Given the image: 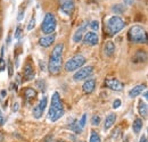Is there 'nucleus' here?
<instances>
[{
	"label": "nucleus",
	"mask_w": 148,
	"mask_h": 142,
	"mask_svg": "<svg viewBox=\"0 0 148 142\" xmlns=\"http://www.w3.org/2000/svg\"><path fill=\"white\" fill-rule=\"evenodd\" d=\"M63 51H64V43H58L55 46L51 53L48 64V70L49 73L53 75H58L60 73L63 65Z\"/></svg>",
	"instance_id": "1"
},
{
	"label": "nucleus",
	"mask_w": 148,
	"mask_h": 142,
	"mask_svg": "<svg viewBox=\"0 0 148 142\" xmlns=\"http://www.w3.org/2000/svg\"><path fill=\"white\" fill-rule=\"evenodd\" d=\"M65 110H64V105L60 99V96L58 92H55L51 97V106L48 113V117L51 122L58 121L60 117H63Z\"/></svg>",
	"instance_id": "2"
},
{
	"label": "nucleus",
	"mask_w": 148,
	"mask_h": 142,
	"mask_svg": "<svg viewBox=\"0 0 148 142\" xmlns=\"http://www.w3.org/2000/svg\"><path fill=\"white\" fill-rule=\"evenodd\" d=\"M125 26V23L120 16H111L107 18L105 24V31L110 36L117 34L120 31H122Z\"/></svg>",
	"instance_id": "3"
},
{
	"label": "nucleus",
	"mask_w": 148,
	"mask_h": 142,
	"mask_svg": "<svg viewBox=\"0 0 148 142\" xmlns=\"http://www.w3.org/2000/svg\"><path fill=\"white\" fill-rule=\"evenodd\" d=\"M129 40L134 43H147V34L144 27L139 25H134L129 31Z\"/></svg>",
	"instance_id": "4"
},
{
	"label": "nucleus",
	"mask_w": 148,
	"mask_h": 142,
	"mask_svg": "<svg viewBox=\"0 0 148 142\" xmlns=\"http://www.w3.org/2000/svg\"><path fill=\"white\" fill-rule=\"evenodd\" d=\"M56 25H57V22H56L55 15L53 13H47L45 18H43L42 24H41V30L47 36L53 34L56 30Z\"/></svg>",
	"instance_id": "5"
},
{
	"label": "nucleus",
	"mask_w": 148,
	"mask_h": 142,
	"mask_svg": "<svg viewBox=\"0 0 148 142\" xmlns=\"http://www.w3.org/2000/svg\"><path fill=\"white\" fill-rule=\"evenodd\" d=\"M86 64V57L82 55H75L72 58H70L66 63H65V71L66 72H74L79 68H81L83 65Z\"/></svg>",
	"instance_id": "6"
},
{
	"label": "nucleus",
	"mask_w": 148,
	"mask_h": 142,
	"mask_svg": "<svg viewBox=\"0 0 148 142\" xmlns=\"http://www.w3.org/2000/svg\"><path fill=\"white\" fill-rule=\"evenodd\" d=\"M93 73L92 66H86L82 68H79L77 72L74 74L73 79L74 81H82V80H87L89 76H91Z\"/></svg>",
	"instance_id": "7"
},
{
	"label": "nucleus",
	"mask_w": 148,
	"mask_h": 142,
	"mask_svg": "<svg viewBox=\"0 0 148 142\" xmlns=\"http://www.w3.org/2000/svg\"><path fill=\"white\" fill-rule=\"evenodd\" d=\"M47 102H48L47 97H42V99L38 102L37 106L33 108L32 115H33V117H34V118L39 119V118H41V117H42L43 111H45V109H46V107H47Z\"/></svg>",
	"instance_id": "8"
},
{
	"label": "nucleus",
	"mask_w": 148,
	"mask_h": 142,
	"mask_svg": "<svg viewBox=\"0 0 148 142\" xmlns=\"http://www.w3.org/2000/svg\"><path fill=\"white\" fill-rule=\"evenodd\" d=\"M59 5H60L62 12L65 13L66 15H71L74 12V8H75L74 0H59Z\"/></svg>",
	"instance_id": "9"
},
{
	"label": "nucleus",
	"mask_w": 148,
	"mask_h": 142,
	"mask_svg": "<svg viewBox=\"0 0 148 142\" xmlns=\"http://www.w3.org/2000/svg\"><path fill=\"white\" fill-rule=\"evenodd\" d=\"M105 84L108 89L114 90V91H122L124 88V84L121 81H119L117 79H107L105 81Z\"/></svg>",
	"instance_id": "10"
},
{
	"label": "nucleus",
	"mask_w": 148,
	"mask_h": 142,
	"mask_svg": "<svg viewBox=\"0 0 148 142\" xmlns=\"http://www.w3.org/2000/svg\"><path fill=\"white\" fill-rule=\"evenodd\" d=\"M82 40H83V43L88 46H96L99 42V38L95 32H86Z\"/></svg>",
	"instance_id": "11"
},
{
	"label": "nucleus",
	"mask_w": 148,
	"mask_h": 142,
	"mask_svg": "<svg viewBox=\"0 0 148 142\" xmlns=\"http://www.w3.org/2000/svg\"><path fill=\"white\" fill-rule=\"evenodd\" d=\"M87 26H88V22H83L82 25L75 31V33L73 34V42L77 43V42H80V41L82 40L83 36H84L86 32H87Z\"/></svg>",
	"instance_id": "12"
},
{
	"label": "nucleus",
	"mask_w": 148,
	"mask_h": 142,
	"mask_svg": "<svg viewBox=\"0 0 148 142\" xmlns=\"http://www.w3.org/2000/svg\"><path fill=\"white\" fill-rule=\"evenodd\" d=\"M55 34H48V36H43V38H41L39 40V44L41 47H43V48H48V47H50L55 42Z\"/></svg>",
	"instance_id": "13"
},
{
	"label": "nucleus",
	"mask_w": 148,
	"mask_h": 142,
	"mask_svg": "<svg viewBox=\"0 0 148 142\" xmlns=\"http://www.w3.org/2000/svg\"><path fill=\"white\" fill-rule=\"evenodd\" d=\"M23 74H24V77H25L26 81H31L32 79H34V68H33L31 63H26L25 64Z\"/></svg>",
	"instance_id": "14"
},
{
	"label": "nucleus",
	"mask_w": 148,
	"mask_h": 142,
	"mask_svg": "<svg viewBox=\"0 0 148 142\" xmlns=\"http://www.w3.org/2000/svg\"><path fill=\"white\" fill-rule=\"evenodd\" d=\"M95 88H96V80L95 79L87 80L82 85V90L84 93H91V92H93Z\"/></svg>",
	"instance_id": "15"
},
{
	"label": "nucleus",
	"mask_w": 148,
	"mask_h": 142,
	"mask_svg": "<svg viewBox=\"0 0 148 142\" xmlns=\"http://www.w3.org/2000/svg\"><path fill=\"white\" fill-rule=\"evenodd\" d=\"M115 121H116V115L115 114H108L107 116H106V118H105V123H104V130L105 131H107V130H110L113 125L115 124Z\"/></svg>",
	"instance_id": "16"
},
{
	"label": "nucleus",
	"mask_w": 148,
	"mask_h": 142,
	"mask_svg": "<svg viewBox=\"0 0 148 142\" xmlns=\"http://www.w3.org/2000/svg\"><path fill=\"white\" fill-rule=\"evenodd\" d=\"M146 90V84H139V85H136L134 88L129 91V97L130 98H134V97H138L140 93H143V91Z\"/></svg>",
	"instance_id": "17"
},
{
	"label": "nucleus",
	"mask_w": 148,
	"mask_h": 142,
	"mask_svg": "<svg viewBox=\"0 0 148 142\" xmlns=\"http://www.w3.org/2000/svg\"><path fill=\"white\" fill-rule=\"evenodd\" d=\"M104 53L107 57H112L115 53V44L113 41H106L104 46Z\"/></svg>",
	"instance_id": "18"
},
{
	"label": "nucleus",
	"mask_w": 148,
	"mask_h": 142,
	"mask_svg": "<svg viewBox=\"0 0 148 142\" xmlns=\"http://www.w3.org/2000/svg\"><path fill=\"white\" fill-rule=\"evenodd\" d=\"M24 96H25V99L27 102H31L33 101L36 98H37V91L32 88H27L24 92Z\"/></svg>",
	"instance_id": "19"
},
{
	"label": "nucleus",
	"mask_w": 148,
	"mask_h": 142,
	"mask_svg": "<svg viewBox=\"0 0 148 142\" xmlns=\"http://www.w3.org/2000/svg\"><path fill=\"white\" fill-rule=\"evenodd\" d=\"M143 119L141 118H136L134 121H133V124H132V130H133V132L136 133V134H138V133H140V131H141V128H143Z\"/></svg>",
	"instance_id": "20"
},
{
	"label": "nucleus",
	"mask_w": 148,
	"mask_h": 142,
	"mask_svg": "<svg viewBox=\"0 0 148 142\" xmlns=\"http://www.w3.org/2000/svg\"><path fill=\"white\" fill-rule=\"evenodd\" d=\"M146 59H147V55L144 50H138V53L133 57V60L136 63H143V61H146Z\"/></svg>",
	"instance_id": "21"
},
{
	"label": "nucleus",
	"mask_w": 148,
	"mask_h": 142,
	"mask_svg": "<svg viewBox=\"0 0 148 142\" xmlns=\"http://www.w3.org/2000/svg\"><path fill=\"white\" fill-rule=\"evenodd\" d=\"M138 110H139V114L144 117V118H147V115H148V107L147 105L143 101V100H140L139 101V106H138Z\"/></svg>",
	"instance_id": "22"
},
{
	"label": "nucleus",
	"mask_w": 148,
	"mask_h": 142,
	"mask_svg": "<svg viewBox=\"0 0 148 142\" xmlns=\"http://www.w3.org/2000/svg\"><path fill=\"white\" fill-rule=\"evenodd\" d=\"M112 10H113L116 15H121V14H123V13L125 12V7H124L123 5L117 3V5H114V6L112 7Z\"/></svg>",
	"instance_id": "23"
},
{
	"label": "nucleus",
	"mask_w": 148,
	"mask_h": 142,
	"mask_svg": "<svg viewBox=\"0 0 148 142\" xmlns=\"http://www.w3.org/2000/svg\"><path fill=\"white\" fill-rule=\"evenodd\" d=\"M89 142H101V138H100V135L96 131H91Z\"/></svg>",
	"instance_id": "24"
},
{
	"label": "nucleus",
	"mask_w": 148,
	"mask_h": 142,
	"mask_svg": "<svg viewBox=\"0 0 148 142\" xmlns=\"http://www.w3.org/2000/svg\"><path fill=\"white\" fill-rule=\"evenodd\" d=\"M77 124H79V126H80L82 130L84 128V126H86V124H87V114H83V115L81 116V118L79 119Z\"/></svg>",
	"instance_id": "25"
},
{
	"label": "nucleus",
	"mask_w": 148,
	"mask_h": 142,
	"mask_svg": "<svg viewBox=\"0 0 148 142\" xmlns=\"http://www.w3.org/2000/svg\"><path fill=\"white\" fill-rule=\"evenodd\" d=\"M91 124L93 126H98V125L100 124V117L98 116V115H93L92 118H91Z\"/></svg>",
	"instance_id": "26"
},
{
	"label": "nucleus",
	"mask_w": 148,
	"mask_h": 142,
	"mask_svg": "<svg viewBox=\"0 0 148 142\" xmlns=\"http://www.w3.org/2000/svg\"><path fill=\"white\" fill-rule=\"evenodd\" d=\"M90 27L92 29V31H98L99 30V22L98 20H92L90 23Z\"/></svg>",
	"instance_id": "27"
},
{
	"label": "nucleus",
	"mask_w": 148,
	"mask_h": 142,
	"mask_svg": "<svg viewBox=\"0 0 148 142\" xmlns=\"http://www.w3.org/2000/svg\"><path fill=\"white\" fill-rule=\"evenodd\" d=\"M7 65H8V75L12 77V76H13V73H14V71H13V64H12V60H10V59H8Z\"/></svg>",
	"instance_id": "28"
},
{
	"label": "nucleus",
	"mask_w": 148,
	"mask_h": 142,
	"mask_svg": "<svg viewBox=\"0 0 148 142\" xmlns=\"http://www.w3.org/2000/svg\"><path fill=\"white\" fill-rule=\"evenodd\" d=\"M34 26H36V18L32 17L31 18V20H30V23H29V25H27V30L31 31V30H33Z\"/></svg>",
	"instance_id": "29"
},
{
	"label": "nucleus",
	"mask_w": 148,
	"mask_h": 142,
	"mask_svg": "<svg viewBox=\"0 0 148 142\" xmlns=\"http://www.w3.org/2000/svg\"><path fill=\"white\" fill-rule=\"evenodd\" d=\"M120 106H121V100H120V99H116V100L113 102V108H114V109H117Z\"/></svg>",
	"instance_id": "30"
},
{
	"label": "nucleus",
	"mask_w": 148,
	"mask_h": 142,
	"mask_svg": "<svg viewBox=\"0 0 148 142\" xmlns=\"http://www.w3.org/2000/svg\"><path fill=\"white\" fill-rule=\"evenodd\" d=\"M5 116L2 115V111H1V109H0V126H2V125L5 124Z\"/></svg>",
	"instance_id": "31"
},
{
	"label": "nucleus",
	"mask_w": 148,
	"mask_h": 142,
	"mask_svg": "<svg viewBox=\"0 0 148 142\" xmlns=\"http://www.w3.org/2000/svg\"><path fill=\"white\" fill-rule=\"evenodd\" d=\"M21 32H22V30H21V25H18L17 29H16V32H15V38H16V39H18L19 36H21Z\"/></svg>",
	"instance_id": "32"
},
{
	"label": "nucleus",
	"mask_w": 148,
	"mask_h": 142,
	"mask_svg": "<svg viewBox=\"0 0 148 142\" xmlns=\"http://www.w3.org/2000/svg\"><path fill=\"white\" fill-rule=\"evenodd\" d=\"M23 17H24V9H21L18 13V17H17V19H18V20H22Z\"/></svg>",
	"instance_id": "33"
},
{
	"label": "nucleus",
	"mask_w": 148,
	"mask_h": 142,
	"mask_svg": "<svg viewBox=\"0 0 148 142\" xmlns=\"http://www.w3.org/2000/svg\"><path fill=\"white\" fill-rule=\"evenodd\" d=\"M123 1H124V3H125L127 6H131V5L133 3L134 0H123Z\"/></svg>",
	"instance_id": "34"
},
{
	"label": "nucleus",
	"mask_w": 148,
	"mask_h": 142,
	"mask_svg": "<svg viewBox=\"0 0 148 142\" xmlns=\"http://www.w3.org/2000/svg\"><path fill=\"white\" fill-rule=\"evenodd\" d=\"M139 142H148L147 141V137H146V135L144 134V135H143V137L140 138V141H139Z\"/></svg>",
	"instance_id": "35"
},
{
	"label": "nucleus",
	"mask_w": 148,
	"mask_h": 142,
	"mask_svg": "<svg viewBox=\"0 0 148 142\" xmlns=\"http://www.w3.org/2000/svg\"><path fill=\"white\" fill-rule=\"evenodd\" d=\"M13 110H14V111H17V110H18V104H17V102H16V104H14Z\"/></svg>",
	"instance_id": "36"
},
{
	"label": "nucleus",
	"mask_w": 148,
	"mask_h": 142,
	"mask_svg": "<svg viewBox=\"0 0 148 142\" xmlns=\"http://www.w3.org/2000/svg\"><path fill=\"white\" fill-rule=\"evenodd\" d=\"M144 98H145L146 100H147V99H148V93H147V91H146V90L144 91Z\"/></svg>",
	"instance_id": "37"
},
{
	"label": "nucleus",
	"mask_w": 148,
	"mask_h": 142,
	"mask_svg": "<svg viewBox=\"0 0 148 142\" xmlns=\"http://www.w3.org/2000/svg\"><path fill=\"white\" fill-rule=\"evenodd\" d=\"M54 142H64V141H54Z\"/></svg>",
	"instance_id": "38"
},
{
	"label": "nucleus",
	"mask_w": 148,
	"mask_h": 142,
	"mask_svg": "<svg viewBox=\"0 0 148 142\" xmlns=\"http://www.w3.org/2000/svg\"><path fill=\"white\" fill-rule=\"evenodd\" d=\"M79 142H84V141H79Z\"/></svg>",
	"instance_id": "39"
}]
</instances>
